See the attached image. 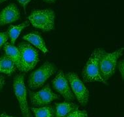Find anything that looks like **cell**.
Instances as JSON below:
<instances>
[{"label": "cell", "mask_w": 124, "mask_h": 117, "mask_svg": "<svg viewBox=\"0 0 124 117\" xmlns=\"http://www.w3.org/2000/svg\"><path fill=\"white\" fill-rule=\"evenodd\" d=\"M105 52L102 49H97L92 53L82 71V77L85 82H100L104 84H108L102 78L100 69V60Z\"/></svg>", "instance_id": "6da1fadb"}, {"label": "cell", "mask_w": 124, "mask_h": 117, "mask_svg": "<svg viewBox=\"0 0 124 117\" xmlns=\"http://www.w3.org/2000/svg\"><path fill=\"white\" fill-rule=\"evenodd\" d=\"M28 19L33 26L44 31L53 30L55 26V12L51 9L35 10Z\"/></svg>", "instance_id": "7a4b0ae2"}, {"label": "cell", "mask_w": 124, "mask_h": 117, "mask_svg": "<svg viewBox=\"0 0 124 117\" xmlns=\"http://www.w3.org/2000/svg\"><path fill=\"white\" fill-rule=\"evenodd\" d=\"M57 70L54 64L46 62L37 70L31 73L28 79V86L32 90L39 88L46 80L53 75Z\"/></svg>", "instance_id": "3957f363"}, {"label": "cell", "mask_w": 124, "mask_h": 117, "mask_svg": "<svg viewBox=\"0 0 124 117\" xmlns=\"http://www.w3.org/2000/svg\"><path fill=\"white\" fill-rule=\"evenodd\" d=\"M124 52V48H121L110 53L105 52L102 54L100 60V69L101 75L105 81L107 82L115 73L117 61Z\"/></svg>", "instance_id": "277c9868"}, {"label": "cell", "mask_w": 124, "mask_h": 117, "mask_svg": "<svg viewBox=\"0 0 124 117\" xmlns=\"http://www.w3.org/2000/svg\"><path fill=\"white\" fill-rule=\"evenodd\" d=\"M18 49L20 52L21 71L27 73L34 69L39 61L37 50L27 43H20Z\"/></svg>", "instance_id": "5b68a950"}, {"label": "cell", "mask_w": 124, "mask_h": 117, "mask_svg": "<svg viewBox=\"0 0 124 117\" xmlns=\"http://www.w3.org/2000/svg\"><path fill=\"white\" fill-rule=\"evenodd\" d=\"M66 76L69 82L71 91L79 103L83 106L86 105L89 98V92L79 77L74 72H69Z\"/></svg>", "instance_id": "8992f818"}, {"label": "cell", "mask_w": 124, "mask_h": 117, "mask_svg": "<svg viewBox=\"0 0 124 117\" xmlns=\"http://www.w3.org/2000/svg\"><path fill=\"white\" fill-rule=\"evenodd\" d=\"M14 94L18 101L21 112L24 117H32L29 112L27 100V90L24 82V77L22 74L14 77L13 82Z\"/></svg>", "instance_id": "52a82bcc"}, {"label": "cell", "mask_w": 124, "mask_h": 117, "mask_svg": "<svg viewBox=\"0 0 124 117\" xmlns=\"http://www.w3.org/2000/svg\"><path fill=\"white\" fill-rule=\"evenodd\" d=\"M29 98L33 105L43 106L48 105L53 101L59 99V96L51 90L49 85H46L41 90L37 92L29 91Z\"/></svg>", "instance_id": "ba28073f"}, {"label": "cell", "mask_w": 124, "mask_h": 117, "mask_svg": "<svg viewBox=\"0 0 124 117\" xmlns=\"http://www.w3.org/2000/svg\"><path fill=\"white\" fill-rule=\"evenodd\" d=\"M52 84L53 88L65 99V100L71 101L75 99V96L71 91L67 77L62 70L59 71L53 79Z\"/></svg>", "instance_id": "9c48e42d"}, {"label": "cell", "mask_w": 124, "mask_h": 117, "mask_svg": "<svg viewBox=\"0 0 124 117\" xmlns=\"http://www.w3.org/2000/svg\"><path fill=\"white\" fill-rule=\"evenodd\" d=\"M20 13L14 3H11L0 12V26L13 22L20 19Z\"/></svg>", "instance_id": "30bf717a"}, {"label": "cell", "mask_w": 124, "mask_h": 117, "mask_svg": "<svg viewBox=\"0 0 124 117\" xmlns=\"http://www.w3.org/2000/svg\"><path fill=\"white\" fill-rule=\"evenodd\" d=\"M3 49L5 52V55L7 56L9 58L13 61L14 64L16 66L17 69L19 71H22V65H21L20 52L18 48L15 47L10 43H6L4 45Z\"/></svg>", "instance_id": "8fae6325"}, {"label": "cell", "mask_w": 124, "mask_h": 117, "mask_svg": "<svg viewBox=\"0 0 124 117\" xmlns=\"http://www.w3.org/2000/svg\"><path fill=\"white\" fill-rule=\"evenodd\" d=\"M23 39L28 41L29 43L32 44L35 47H37L38 49L41 50L44 53H46L48 51L44 39L41 37V35L37 32H33V33L24 35L23 37Z\"/></svg>", "instance_id": "7c38bea8"}, {"label": "cell", "mask_w": 124, "mask_h": 117, "mask_svg": "<svg viewBox=\"0 0 124 117\" xmlns=\"http://www.w3.org/2000/svg\"><path fill=\"white\" fill-rule=\"evenodd\" d=\"M79 109V106L71 102H63L56 104L55 117H65L72 111Z\"/></svg>", "instance_id": "4fadbf2b"}, {"label": "cell", "mask_w": 124, "mask_h": 117, "mask_svg": "<svg viewBox=\"0 0 124 117\" xmlns=\"http://www.w3.org/2000/svg\"><path fill=\"white\" fill-rule=\"evenodd\" d=\"M16 66L13 61L7 56H2L0 58V73L11 75L16 71Z\"/></svg>", "instance_id": "5bb4252c"}, {"label": "cell", "mask_w": 124, "mask_h": 117, "mask_svg": "<svg viewBox=\"0 0 124 117\" xmlns=\"http://www.w3.org/2000/svg\"><path fill=\"white\" fill-rule=\"evenodd\" d=\"M29 26V24L27 22L24 23H22L20 25L18 26H10L8 28V31H7V33L9 38L10 40V44L13 45L15 43L16 39H18V37H19V35H20L21 32L22 31L23 29H25L26 27Z\"/></svg>", "instance_id": "9a60e30c"}, {"label": "cell", "mask_w": 124, "mask_h": 117, "mask_svg": "<svg viewBox=\"0 0 124 117\" xmlns=\"http://www.w3.org/2000/svg\"><path fill=\"white\" fill-rule=\"evenodd\" d=\"M35 117H55V110L52 106L31 108Z\"/></svg>", "instance_id": "2e32d148"}, {"label": "cell", "mask_w": 124, "mask_h": 117, "mask_svg": "<svg viewBox=\"0 0 124 117\" xmlns=\"http://www.w3.org/2000/svg\"><path fill=\"white\" fill-rule=\"evenodd\" d=\"M65 117H88V114L85 110H79L78 109L72 111Z\"/></svg>", "instance_id": "e0dca14e"}, {"label": "cell", "mask_w": 124, "mask_h": 117, "mask_svg": "<svg viewBox=\"0 0 124 117\" xmlns=\"http://www.w3.org/2000/svg\"><path fill=\"white\" fill-rule=\"evenodd\" d=\"M8 35L7 32H0V49L7 43Z\"/></svg>", "instance_id": "ac0fdd59"}, {"label": "cell", "mask_w": 124, "mask_h": 117, "mask_svg": "<svg viewBox=\"0 0 124 117\" xmlns=\"http://www.w3.org/2000/svg\"><path fill=\"white\" fill-rule=\"evenodd\" d=\"M118 68H119V71L121 73L122 78L124 80V60L120 61L118 64Z\"/></svg>", "instance_id": "d6986e66"}, {"label": "cell", "mask_w": 124, "mask_h": 117, "mask_svg": "<svg viewBox=\"0 0 124 117\" xmlns=\"http://www.w3.org/2000/svg\"><path fill=\"white\" fill-rule=\"evenodd\" d=\"M17 1H18L20 3V4L25 9L27 5L30 2L31 0H17Z\"/></svg>", "instance_id": "ffe728a7"}, {"label": "cell", "mask_w": 124, "mask_h": 117, "mask_svg": "<svg viewBox=\"0 0 124 117\" xmlns=\"http://www.w3.org/2000/svg\"><path fill=\"white\" fill-rule=\"evenodd\" d=\"M5 83V77L3 76H2V75H0V91L3 88Z\"/></svg>", "instance_id": "44dd1931"}, {"label": "cell", "mask_w": 124, "mask_h": 117, "mask_svg": "<svg viewBox=\"0 0 124 117\" xmlns=\"http://www.w3.org/2000/svg\"><path fill=\"white\" fill-rule=\"evenodd\" d=\"M0 117H12V116H8L6 114V113H1L0 114Z\"/></svg>", "instance_id": "7402d4cb"}, {"label": "cell", "mask_w": 124, "mask_h": 117, "mask_svg": "<svg viewBox=\"0 0 124 117\" xmlns=\"http://www.w3.org/2000/svg\"><path fill=\"white\" fill-rule=\"evenodd\" d=\"M43 1L47 3H54L56 0H43Z\"/></svg>", "instance_id": "603a6c76"}, {"label": "cell", "mask_w": 124, "mask_h": 117, "mask_svg": "<svg viewBox=\"0 0 124 117\" xmlns=\"http://www.w3.org/2000/svg\"><path fill=\"white\" fill-rule=\"evenodd\" d=\"M7 1V0H0V3L4 2V1Z\"/></svg>", "instance_id": "cb8c5ba5"}]
</instances>
